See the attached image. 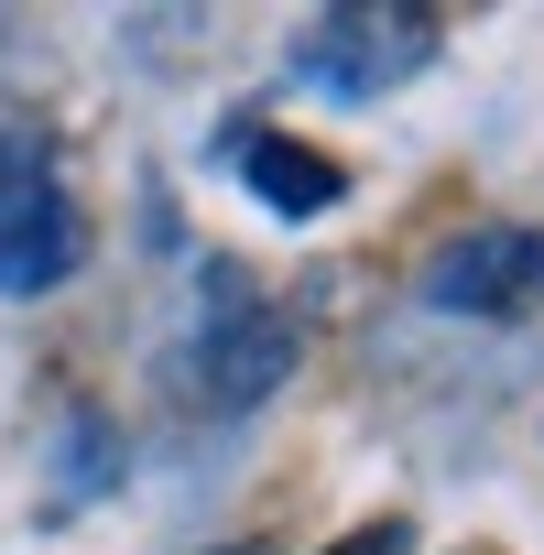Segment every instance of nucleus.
<instances>
[{
	"instance_id": "7",
	"label": "nucleus",
	"mask_w": 544,
	"mask_h": 555,
	"mask_svg": "<svg viewBox=\"0 0 544 555\" xmlns=\"http://www.w3.org/2000/svg\"><path fill=\"white\" fill-rule=\"evenodd\" d=\"M327 555H403V522H360L349 544H327Z\"/></svg>"
},
{
	"instance_id": "1",
	"label": "nucleus",
	"mask_w": 544,
	"mask_h": 555,
	"mask_svg": "<svg viewBox=\"0 0 544 555\" xmlns=\"http://www.w3.org/2000/svg\"><path fill=\"white\" fill-rule=\"evenodd\" d=\"M436 55V23L425 12H316L306 34H295V77L316 88V99H392L414 66Z\"/></svg>"
},
{
	"instance_id": "6",
	"label": "nucleus",
	"mask_w": 544,
	"mask_h": 555,
	"mask_svg": "<svg viewBox=\"0 0 544 555\" xmlns=\"http://www.w3.org/2000/svg\"><path fill=\"white\" fill-rule=\"evenodd\" d=\"M44 185H55L44 142H34V131H0V207H23V196H44Z\"/></svg>"
},
{
	"instance_id": "4",
	"label": "nucleus",
	"mask_w": 544,
	"mask_h": 555,
	"mask_svg": "<svg viewBox=\"0 0 544 555\" xmlns=\"http://www.w3.org/2000/svg\"><path fill=\"white\" fill-rule=\"evenodd\" d=\"M88 261V218L66 185L23 196V207H0V295H55L66 272Z\"/></svg>"
},
{
	"instance_id": "5",
	"label": "nucleus",
	"mask_w": 544,
	"mask_h": 555,
	"mask_svg": "<svg viewBox=\"0 0 544 555\" xmlns=\"http://www.w3.org/2000/svg\"><path fill=\"white\" fill-rule=\"evenodd\" d=\"M229 164H239V185L272 218H327L338 207V164L306 153V142H284V131H229Z\"/></svg>"
},
{
	"instance_id": "3",
	"label": "nucleus",
	"mask_w": 544,
	"mask_h": 555,
	"mask_svg": "<svg viewBox=\"0 0 544 555\" xmlns=\"http://www.w3.org/2000/svg\"><path fill=\"white\" fill-rule=\"evenodd\" d=\"M544 295V240L533 229H468L425 261V306L446 317H522Z\"/></svg>"
},
{
	"instance_id": "2",
	"label": "nucleus",
	"mask_w": 544,
	"mask_h": 555,
	"mask_svg": "<svg viewBox=\"0 0 544 555\" xmlns=\"http://www.w3.org/2000/svg\"><path fill=\"white\" fill-rule=\"evenodd\" d=\"M185 382H196V403H218V414H261L272 392L295 382V327L272 317L261 295L218 284V317L185 338Z\"/></svg>"
}]
</instances>
